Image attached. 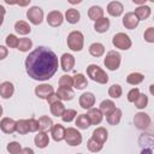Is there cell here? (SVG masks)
Instances as JSON below:
<instances>
[{
    "label": "cell",
    "mask_w": 154,
    "mask_h": 154,
    "mask_svg": "<svg viewBox=\"0 0 154 154\" xmlns=\"http://www.w3.org/2000/svg\"><path fill=\"white\" fill-rule=\"evenodd\" d=\"M138 23H140V20H138V18L136 17V14L134 12H128L123 17V25L129 30L135 29L138 25Z\"/></svg>",
    "instance_id": "12"
},
{
    "label": "cell",
    "mask_w": 154,
    "mask_h": 154,
    "mask_svg": "<svg viewBox=\"0 0 154 154\" xmlns=\"http://www.w3.org/2000/svg\"><path fill=\"white\" fill-rule=\"evenodd\" d=\"M8 54V51L5 46H0V60H4Z\"/></svg>",
    "instance_id": "47"
},
{
    "label": "cell",
    "mask_w": 154,
    "mask_h": 154,
    "mask_svg": "<svg viewBox=\"0 0 154 154\" xmlns=\"http://www.w3.org/2000/svg\"><path fill=\"white\" fill-rule=\"evenodd\" d=\"M18 40H19V38H18L16 35L10 34V35L6 36L5 42H6V46H7V47H10V48H17V46H18Z\"/></svg>",
    "instance_id": "42"
},
{
    "label": "cell",
    "mask_w": 154,
    "mask_h": 154,
    "mask_svg": "<svg viewBox=\"0 0 154 154\" xmlns=\"http://www.w3.org/2000/svg\"><path fill=\"white\" fill-rule=\"evenodd\" d=\"M6 149H7V152H8L10 154H19L20 150H22V147H20V144H19L18 142L13 141V142H10V143L7 144Z\"/></svg>",
    "instance_id": "43"
},
{
    "label": "cell",
    "mask_w": 154,
    "mask_h": 154,
    "mask_svg": "<svg viewBox=\"0 0 154 154\" xmlns=\"http://www.w3.org/2000/svg\"><path fill=\"white\" fill-rule=\"evenodd\" d=\"M55 94H57V96H58V99L60 101H70L75 96V93H73V90L71 88H61V87H59Z\"/></svg>",
    "instance_id": "18"
},
{
    "label": "cell",
    "mask_w": 154,
    "mask_h": 154,
    "mask_svg": "<svg viewBox=\"0 0 154 154\" xmlns=\"http://www.w3.org/2000/svg\"><path fill=\"white\" fill-rule=\"evenodd\" d=\"M34 142H35V146H36L37 148L43 149V148H46V147L49 144V137H48V135H47L46 132L40 131V132L35 136Z\"/></svg>",
    "instance_id": "20"
},
{
    "label": "cell",
    "mask_w": 154,
    "mask_h": 154,
    "mask_svg": "<svg viewBox=\"0 0 154 154\" xmlns=\"http://www.w3.org/2000/svg\"><path fill=\"white\" fill-rule=\"evenodd\" d=\"M87 75L88 77L96 82V83H100V84H106L108 82V76L107 73L96 64H90L88 67H87Z\"/></svg>",
    "instance_id": "2"
},
{
    "label": "cell",
    "mask_w": 154,
    "mask_h": 154,
    "mask_svg": "<svg viewBox=\"0 0 154 154\" xmlns=\"http://www.w3.org/2000/svg\"><path fill=\"white\" fill-rule=\"evenodd\" d=\"M76 117H77V112H76L75 109L69 108V109H65V111H64V113H63V116H61V119H63V122H65V123H70V122H72Z\"/></svg>",
    "instance_id": "41"
},
{
    "label": "cell",
    "mask_w": 154,
    "mask_h": 154,
    "mask_svg": "<svg viewBox=\"0 0 154 154\" xmlns=\"http://www.w3.org/2000/svg\"><path fill=\"white\" fill-rule=\"evenodd\" d=\"M5 13H6V10L2 5H0V20L4 22V17H5Z\"/></svg>",
    "instance_id": "50"
},
{
    "label": "cell",
    "mask_w": 154,
    "mask_h": 154,
    "mask_svg": "<svg viewBox=\"0 0 154 154\" xmlns=\"http://www.w3.org/2000/svg\"><path fill=\"white\" fill-rule=\"evenodd\" d=\"M14 30L19 35H28L31 31V28L25 20H18L14 23Z\"/></svg>",
    "instance_id": "31"
},
{
    "label": "cell",
    "mask_w": 154,
    "mask_h": 154,
    "mask_svg": "<svg viewBox=\"0 0 154 154\" xmlns=\"http://www.w3.org/2000/svg\"><path fill=\"white\" fill-rule=\"evenodd\" d=\"M150 117L147 114V113H144V112H138V113H136L135 114V117H134V124H135V126L137 128V129H140V130H146V129H148L149 128V125H150Z\"/></svg>",
    "instance_id": "8"
},
{
    "label": "cell",
    "mask_w": 154,
    "mask_h": 154,
    "mask_svg": "<svg viewBox=\"0 0 154 154\" xmlns=\"http://www.w3.org/2000/svg\"><path fill=\"white\" fill-rule=\"evenodd\" d=\"M16 131L19 135H25L29 132V128H28V120L26 119H19L16 122Z\"/></svg>",
    "instance_id": "36"
},
{
    "label": "cell",
    "mask_w": 154,
    "mask_h": 154,
    "mask_svg": "<svg viewBox=\"0 0 154 154\" xmlns=\"http://www.w3.org/2000/svg\"><path fill=\"white\" fill-rule=\"evenodd\" d=\"M89 53H90V55H93V57H95V58H99V57H102L103 55V53H105V47H103V45L102 43H100V42H94V43H91L90 46H89Z\"/></svg>",
    "instance_id": "26"
},
{
    "label": "cell",
    "mask_w": 154,
    "mask_h": 154,
    "mask_svg": "<svg viewBox=\"0 0 154 154\" xmlns=\"http://www.w3.org/2000/svg\"><path fill=\"white\" fill-rule=\"evenodd\" d=\"M72 81H73V85L76 89L78 90H82L84 89L87 85H88V81H87V77L83 75V73H76L73 77H72Z\"/></svg>",
    "instance_id": "23"
},
{
    "label": "cell",
    "mask_w": 154,
    "mask_h": 154,
    "mask_svg": "<svg viewBox=\"0 0 154 154\" xmlns=\"http://www.w3.org/2000/svg\"><path fill=\"white\" fill-rule=\"evenodd\" d=\"M37 123H38V130H40V131H43V132L51 130L52 126H53V120H52V118H49L48 116H42V117H40L38 120H37Z\"/></svg>",
    "instance_id": "24"
},
{
    "label": "cell",
    "mask_w": 154,
    "mask_h": 154,
    "mask_svg": "<svg viewBox=\"0 0 154 154\" xmlns=\"http://www.w3.org/2000/svg\"><path fill=\"white\" fill-rule=\"evenodd\" d=\"M79 18H81V14H79L78 10H76V8H69V10H66V12H65V19L70 24L78 23L79 22Z\"/></svg>",
    "instance_id": "27"
},
{
    "label": "cell",
    "mask_w": 154,
    "mask_h": 154,
    "mask_svg": "<svg viewBox=\"0 0 154 154\" xmlns=\"http://www.w3.org/2000/svg\"><path fill=\"white\" fill-rule=\"evenodd\" d=\"M28 120V128H29V132H36L38 130V123L36 119L34 118H30V119H26Z\"/></svg>",
    "instance_id": "46"
},
{
    "label": "cell",
    "mask_w": 154,
    "mask_h": 154,
    "mask_svg": "<svg viewBox=\"0 0 154 154\" xmlns=\"http://www.w3.org/2000/svg\"><path fill=\"white\" fill-rule=\"evenodd\" d=\"M124 11V6L119 1H111L107 5V12L112 17H119Z\"/></svg>",
    "instance_id": "15"
},
{
    "label": "cell",
    "mask_w": 154,
    "mask_h": 154,
    "mask_svg": "<svg viewBox=\"0 0 154 154\" xmlns=\"http://www.w3.org/2000/svg\"><path fill=\"white\" fill-rule=\"evenodd\" d=\"M47 23L53 26V28H57V26H60L63 24V20H64V16L60 11H51L48 14H47Z\"/></svg>",
    "instance_id": "9"
},
{
    "label": "cell",
    "mask_w": 154,
    "mask_h": 154,
    "mask_svg": "<svg viewBox=\"0 0 154 154\" xmlns=\"http://www.w3.org/2000/svg\"><path fill=\"white\" fill-rule=\"evenodd\" d=\"M77 154H82V153H77Z\"/></svg>",
    "instance_id": "55"
},
{
    "label": "cell",
    "mask_w": 154,
    "mask_h": 154,
    "mask_svg": "<svg viewBox=\"0 0 154 154\" xmlns=\"http://www.w3.org/2000/svg\"><path fill=\"white\" fill-rule=\"evenodd\" d=\"M134 103H135V107H136V108L143 109V108H146L147 105H148V96H147L146 94H140L138 97L134 101Z\"/></svg>",
    "instance_id": "38"
},
{
    "label": "cell",
    "mask_w": 154,
    "mask_h": 154,
    "mask_svg": "<svg viewBox=\"0 0 154 154\" xmlns=\"http://www.w3.org/2000/svg\"><path fill=\"white\" fill-rule=\"evenodd\" d=\"M57 101H60L59 99H58V96H57V94L55 93H53L52 95H49L48 97H47V102L51 105V103H53V102H57Z\"/></svg>",
    "instance_id": "48"
},
{
    "label": "cell",
    "mask_w": 154,
    "mask_h": 154,
    "mask_svg": "<svg viewBox=\"0 0 154 154\" xmlns=\"http://www.w3.org/2000/svg\"><path fill=\"white\" fill-rule=\"evenodd\" d=\"M153 152H152V148H144V149H142V152H141V154H152Z\"/></svg>",
    "instance_id": "51"
},
{
    "label": "cell",
    "mask_w": 154,
    "mask_h": 154,
    "mask_svg": "<svg viewBox=\"0 0 154 154\" xmlns=\"http://www.w3.org/2000/svg\"><path fill=\"white\" fill-rule=\"evenodd\" d=\"M51 135H52V137L55 142H60V141L64 140L65 128L61 124H53V126L51 129Z\"/></svg>",
    "instance_id": "17"
},
{
    "label": "cell",
    "mask_w": 154,
    "mask_h": 154,
    "mask_svg": "<svg viewBox=\"0 0 154 154\" xmlns=\"http://www.w3.org/2000/svg\"><path fill=\"white\" fill-rule=\"evenodd\" d=\"M0 129L5 134H13L16 131V120L8 117L2 118L0 120Z\"/></svg>",
    "instance_id": "14"
},
{
    "label": "cell",
    "mask_w": 154,
    "mask_h": 154,
    "mask_svg": "<svg viewBox=\"0 0 154 154\" xmlns=\"http://www.w3.org/2000/svg\"><path fill=\"white\" fill-rule=\"evenodd\" d=\"M84 45V36L81 31L73 30L67 35V47L73 52H81Z\"/></svg>",
    "instance_id": "3"
},
{
    "label": "cell",
    "mask_w": 154,
    "mask_h": 154,
    "mask_svg": "<svg viewBox=\"0 0 154 154\" xmlns=\"http://www.w3.org/2000/svg\"><path fill=\"white\" fill-rule=\"evenodd\" d=\"M132 1H134V4H138L140 6L146 5V0H132Z\"/></svg>",
    "instance_id": "52"
},
{
    "label": "cell",
    "mask_w": 154,
    "mask_h": 154,
    "mask_svg": "<svg viewBox=\"0 0 154 154\" xmlns=\"http://www.w3.org/2000/svg\"><path fill=\"white\" fill-rule=\"evenodd\" d=\"M53 93H54V89H53V87H52L51 84L43 83V84H40V85H37V87L35 88V94H36V96L40 97V99H43V100H47V97H48L49 95H52Z\"/></svg>",
    "instance_id": "11"
},
{
    "label": "cell",
    "mask_w": 154,
    "mask_h": 154,
    "mask_svg": "<svg viewBox=\"0 0 154 154\" xmlns=\"http://www.w3.org/2000/svg\"><path fill=\"white\" fill-rule=\"evenodd\" d=\"M120 61H122V57H120V54H119L118 52H116V51H109V52L106 54L105 59H103V64H105V66H106L109 71H116V70H118L119 66H120Z\"/></svg>",
    "instance_id": "4"
},
{
    "label": "cell",
    "mask_w": 154,
    "mask_h": 154,
    "mask_svg": "<svg viewBox=\"0 0 154 154\" xmlns=\"http://www.w3.org/2000/svg\"><path fill=\"white\" fill-rule=\"evenodd\" d=\"M107 137H108V132L105 128L100 126V128H96L93 134H91V138H94L95 141H97L99 143L103 144L106 141H107Z\"/></svg>",
    "instance_id": "19"
},
{
    "label": "cell",
    "mask_w": 154,
    "mask_h": 154,
    "mask_svg": "<svg viewBox=\"0 0 154 154\" xmlns=\"http://www.w3.org/2000/svg\"><path fill=\"white\" fill-rule=\"evenodd\" d=\"M32 47V41L28 37H23L18 40V46L17 49H19L20 52H28L30 48Z\"/></svg>",
    "instance_id": "35"
},
{
    "label": "cell",
    "mask_w": 154,
    "mask_h": 154,
    "mask_svg": "<svg viewBox=\"0 0 154 154\" xmlns=\"http://www.w3.org/2000/svg\"><path fill=\"white\" fill-rule=\"evenodd\" d=\"M143 79H144V76L142 73H140V72H131L126 77V82L129 84H131V85H137V84L142 83Z\"/></svg>",
    "instance_id": "32"
},
{
    "label": "cell",
    "mask_w": 154,
    "mask_h": 154,
    "mask_svg": "<svg viewBox=\"0 0 154 154\" xmlns=\"http://www.w3.org/2000/svg\"><path fill=\"white\" fill-rule=\"evenodd\" d=\"M144 40L149 43H153L154 42V28L153 26H149L146 31H144V35H143Z\"/></svg>",
    "instance_id": "44"
},
{
    "label": "cell",
    "mask_w": 154,
    "mask_h": 154,
    "mask_svg": "<svg viewBox=\"0 0 154 154\" xmlns=\"http://www.w3.org/2000/svg\"><path fill=\"white\" fill-rule=\"evenodd\" d=\"M1 114H2V107L0 106V117H1Z\"/></svg>",
    "instance_id": "53"
},
{
    "label": "cell",
    "mask_w": 154,
    "mask_h": 154,
    "mask_svg": "<svg viewBox=\"0 0 154 154\" xmlns=\"http://www.w3.org/2000/svg\"><path fill=\"white\" fill-rule=\"evenodd\" d=\"M134 13H135L136 17L138 18V20H144V19L149 18V16H150V13H152V10H150L149 6L142 5V6H138V7L135 10Z\"/></svg>",
    "instance_id": "25"
},
{
    "label": "cell",
    "mask_w": 154,
    "mask_h": 154,
    "mask_svg": "<svg viewBox=\"0 0 154 154\" xmlns=\"http://www.w3.org/2000/svg\"><path fill=\"white\" fill-rule=\"evenodd\" d=\"M94 103H95V96H94L93 93L87 91V93H83L79 96V106L83 109H90V108H93Z\"/></svg>",
    "instance_id": "10"
},
{
    "label": "cell",
    "mask_w": 154,
    "mask_h": 154,
    "mask_svg": "<svg viewBox=\"0 0 154 154\" xmlns=\"http://www.w3.org/2000/svg\"><path fill=\"white\" fill-rule=\"evenodd\" d=\"M94 29H95L96 32H100V34L106 32V31L109 29V19L106 18V17H102V18L95 20V23H94Z\"/></svg>",
    "instance_id": "22"
},
{
    "label": "cell",
    "mask_w": 154,
    "mask_h": 154,
    "mask_svg": "<svg viewBox=\"0 0 154 154\" xmlns=\"http://www.w3.org/2000/svg\"><path fill=\"white\" fill-rule=\"evenodd\" d=\"M19 154H34V150L31 148H29V147H25V148H22Z\"/></svg>",
    "instance_id": "49"
},
{
    "label": "cell",
    "mask_w": 154,
    "mask_h": 154,
    "mask_svg": "<svg viewBox=\"0 0 154 154\" xmlns=\"http://www.w3.org/2000/svg\"><path fill=\"white\" fill-rule=\"evenodd\" d=\"M122 116H123L122 109H119V108L116 107V109H114L113 112H111V113L106 117L107 123H108L109 125H117V124H119V122H120V119H122Z\"/></svg>",
    "instance_id": "29"
},
{
    "label": "cell",
    "mask_w": 154,
    "mask_h": 154,
    "mask_svg": "<svg viewBox=\"0 0 154 154\" xmlns=\"http://www.w3.org/2000/svg\"><path fill=\"white\" fill-rule=\"evenodd\" d=\"M2 23H4V22H1V20H0V25H1V24H2Z\"/></svg>",
    "instance_id": "54"
},
{
    "label": "cell",
    "mask_w": 154,
    "mask_h": 154,
    "mask_svg": "<svg viewBox=\"0 0 154 154\" xmlns=\"http://www.w3.org/2000/svg\"><path fill=\"white\" fill-rule=\"evenodd\" d=\"M60 65H61V69L65 72L71 71L75 66V57L70 53H64L60 58Z\"/></svg>",
    "instance_id": "13"
},
{
    "label": "cell",
    "mask_w": 154,
    "mask_h": 154,
    "mask_svg": "<svg viewBox=\"0 0 154 154\" xmlns=\"http://www.w3.org/2000/svg\"><path fill=\"white\" fill-rule=\"evenodd\" d=\"M26 17L29 19V22L34 25H38L42 23L43 20V11L41 7L38 6H32L26 12Z\"/></svg>",
    "instance_id": "7"
},
{
    "label": "cell",
    "mask_w": 154,
    "mask_h": 154,
    "mask_svg": "<svg viewBox=\"0 0 154 154\" xmlns=\"http://www.w3.org/2000/svg\"><path fill=\"white\" fill-rule=\"evenodd\" d=\"M65 111V106L61 101H57V102H53L51 103V113L55 117H61L63 113Z\"/></svg>",
    "instance_id": "34"
},
{
    "label": "cell",
    "mask_w": 154,
    "mask_h": 154,
    "mask_svg": "<svg viewBox=\"0 0 154 154\" xmlns=\"http://www.w3.org/2000/svg\"><path fill=\"white\" fill-rule=\"evenodd\" d=\"M64 140L69 146H79L82 143V134L75 129V128H67L65 129V135H64Z\"/></svg>",
    "instance_id": "5"
},
{
    "label": "cell",
    "mask_w": 154,
    "mask_h": 154,
    "mask_svg": "<svg viewBox=\"0 0 154 154\" xmlns=\"http://www.w3.org/2000/svg\"><path fill=\"white\" fill-rule=\"evenodd\" d=\"M102 147H103V144L99 143V142L95 141L94 138H89L88 142H87V148H88V150L91 152V153H97V152H100V150L102 149Z\"/></svg>",
    "instance_id": "37"
},
{
    "label": "cell",
    "mask_w": 154,
    "mask_h": 154,
    "mask_svg": "<svg viewBox=\"0 0 154 154\" xmlns=\"http://www.w3.org/2000/svg\"><path fill=\"white\" fill-rule=\"evenodd\" d=\"M100 112L102 113V116H108L111 112H113L116 109V105L112 100H103L101 103H100Z\"/></svg>",
    "instance_id": "28"
},
{
    "label": "cell",
    "mask_w": 154,
    "mask_h": 154,
    "mask_svg": "<svg viewBox=\"0 0 154 154\" xmlns=\"http://www.w3.org/2000/svg\"><path fill=\"white\" fill-rule=\"evenodd\" d=\"M72 85H73L72 76H70V75H63L59 78V87H61V88H71Z\"/></svg>",
    "instance_id": "40"
},
{
    "label": "cell",
    "mask_w": 154,
    "mask_h": 154,
    "mask_svg": "<svg viewBox=\"0 0 154 154\" xmlns=\"http://www.w3.org/2000/svg\"><path fill=\"white\" fill-rule=\"evenodd\" d=\"M87 116L90 120V124H93V125H99L102 122V117H103L99 108H90L88 111Z\"/></svg>",
    "instance_id": "21"
},
{
    "label": "cell",
    "mask_w": 154,
    "mask_h": 154,
    "mask_svg": "<svg viewBox=\"0 0 154 154\" xmlns=\"http://www.w3.org/2000/svg\"><path fill=\"white\" fill-rule=\"evenodd\" d=\"M58 57L48 47L40 46L25 59V70L35 81H48L58 70Z\"/></svg>",
    "instance_id": "1"
},
{
    "label": "cell",
    "mask_w": 154,
    "mask_h": 154,
    "mask_svg": "<svg viewBox=\"0 0 154 154\" xmlns=\"http://www.w3.org/2000/svg\"><path fill=\"white\" fill-rule=\"evenodd\" d=\"M112 43H113V46L116 48L122 49V51L129 49L131 47V45H132L130 37L124 32H117L112 38Z\"/></svg>",
    "instance_id": "6"
},
{
    "label": "cell",
    "mask_w": 154,
    "mask_h": 154,
    "mask_svg": "<svg viewBox=\"0 0 154 154\" xmlns=\"http://www.w3.org/2000/svg\"><path fill=\"white\" fill-rule=\"evenodd\" d=\"M88 17L91 20H97V19L102 18L103 17V10H102V7L96 6V5L95 6H91L88 10Z\"/></svg>",
    "instance_id": "30"
},
{
    "label": "cell",
    "mask_w": 154,
    "mask_h": 154,
    "mask_svg": "<svg viewBox=\"0 0 154 154\" xmlns=\"http://www.w3.org/2000/svg\"><path fill=\"white\" fill-rule=\"evenodd\" d=\"M76 125L81 130H87L91 124H90V120H89V118H88L87 114H79V116H77Z\"/></svg>",
    "instance_id": "33"
},
{
    "label": "cell",
    "mask_w": 154,
    "mask_h": 154,
    "mask_svg": "<svg viewBox=\"0 0 154 154\" xmlns=\"http://www.w3.org/2000/svg\"><path fill=\"white\" fill-rule=\"evenodd\" d=\"M140 94H141V93H140L138 88H132V89L128 93V101H129V102H134V101L138 97Z\"/></svg>",
    "instance_id": "45"
},
{
    "label": "cell",
    "mask_w": 154,
    "mask_h": 154,
    "mask_svg": "<svg viewBox=\"0 0 154 154\" xmlns=\"http://www.w3.org/2000/svg\"><path fill=\"white\" fill-rule=\"evenodd\" d=\"M14 93V85L6 81V82H2L0 83V96L2 99H10Z\"/></svg>",
    "instance_id": "16"
},
{
    "label": "cell",
    "mask_w": 154,
    "mask_h": 154,
    "mask_svg": "<svg viewBox=\"0 0 154 154\" xmlns=\"http://www.w3.org/2000/svg\"><path fill=\"white\" fill-rule=\"evenodd\" d=\"M123 94V89L119 84H112L108 89V95L113 99H119Z\"/></svg>",
    "instance_id": "39"
}]
</instances>
